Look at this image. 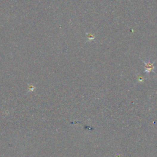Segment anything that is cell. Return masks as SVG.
<instances>
[{
    "label": "cell",
    "mask_w": 157,
    "mask_h": 157,
    "mask_svg": "<svg viewBox=\"0 0 157 157\" xmlns=\"http://www.w3.org/2000/svg\"><path fill=\"white\" fill-rule=\"evenodd\" d=\"M141 60L143 61V63H144V65H145V72H148V73H149V72H152V71H153V70H154V69H155L154 64L155 63V62H156V60H155V61H153V63L150 62V61H149V62H147V63H146V62H145L144 60H142V59H141Z\"/></svg>",
    "instance_id": "1"
},
{
    "label": "cell",
    "mask_w": 157,
    "mask_h": 157,
    "mask_svg": "<svg viewBox=\"0 0 157 157\" xmlns=\"http://www.w3.org/2000/svg\"><path fill=\"white\" fill-rule=\"evenodd\" d=\"M120 1H121V0H120ZM128 1H130V0H128Z\"/></svg>",
    "instance_id": "2"
}]
</instances>
